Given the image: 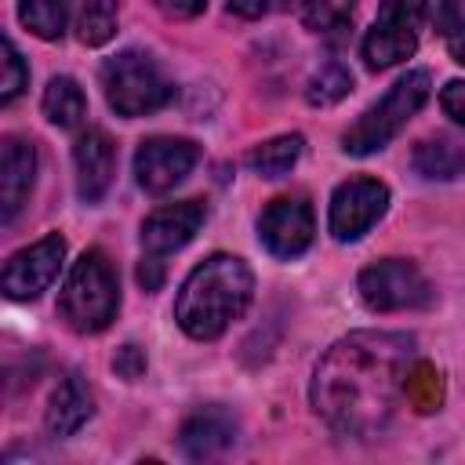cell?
Wrapping results in <instances>:
<instances>
[{"instance_id": "6da1fadb", "label": "cell", "mask_w": 465, "mask_h": 465, "mask_svg": "<svg viewBox=\"0 0 465 465\" xmlns=\"http://www.w3.org/2000/svg\"><path fill=\"white\" fill-rule=\"evenodd\" d=\"M414 338L400 331H356L334 341L312 371V411L341 436H378L403 396Z\"/></svg>"}, {"instance_id": "7a4b0ae2", "label": "cell", "mask_w": 465, "mask_h": 465, "mask_svg": "<svg viewBox=\"0 0 465 465\" xmlns=\"http://www.w3.org/2000/svg\"><path fill=\"white\" fill-rule=\"evenodd\" d=\"M251 294H254L251 269L232 254H211L182 283L174 302V320L189 338L211 341L232 320L243 316V309L251 305Z\"/></svg>"}, {"instance_id": "3957f363", "label": "cell", "mask_w": 465, "mask_h": 465, "mask_svg": "<svg viewBox=\"0 0 465 465\" xmlns=\"http://www.w3.org/2000/svg\"><path fill=\"white\" fill-rule=\"evenodd\" d=\"M120 309L116 269L102 251H84L58 294V312L76 334H98Z\"/></svg>"}, {"instance_id": "277c9868", "label": "cell", "mask_w": 465, "mask_h": 465, "mask_svg": "<svg viewBox=\"0 0 465 465\" xmlns=\"http://www.w3.org/2000/svg\"><path fill=\"white\" fill-rule=\"evenodd\" d=\"M429 91H432V76H429L425 69H414V73L400 76V80L385 91V98L374 102V105L341 134V149H345L349 156H371V153L385 149V145L400 134V127L425 105Z\"/></svg>"}, {"instance_id": "5b68a950", "label": "cell", "mask_w": 465, "mask_h": 465, "mask_svg": "<svg viewBox=\"0 0 465 465\" xmlns=\"http://www.w3.org/2000/svg\"><path fill=\"white\" fill-rule=\"evenodd\" d=\"M102 87H105V102L120 113V116H145L156 113L160 105L171 102L174 87L163 76V69L156 65L153 54L145 51H120L102 65Z\"/></svg>"}, {"instance_id": "8992f818", "label": "cell", "mask_w": 465, "mask_h": 465, "mask_svg": "<svg viewBox=\"0 0 465 465\" xmlns=\"http://www.w3.org/2000/svg\"><path fill=\"white\" fill-rule=\"evenodd\" d=\"M203 218H207V207L200 200L167 203V207H160L145 218V225H142V265H138V280L145 283V291H156L163 283V258L182 251L196 236Z\"/></svg>"}, {"instance_id": "52a82bcc", "label": "cell", "mask_w": 465, "mask_h": 465, "mask_svg": "<svg viewBox=\"0 0 465 465\" xmlns=\"http://www.w3.org/2000/svg\"><path fill=\"white\" fill-rule=\"evenodd\" d=\"M425 18H429V0H381L378 18L363 36V62L371 69H389L411 58L418 51Z\"/></svg>"}, {"instance_id": "ba28073f", "label": "cell", "mask_w": 465, "mask_h": 465, "mask_svg": "<svg viewBox=\"0 0 465 465\" xmlns=\"http://www.w3.org/2000/svg\"><path fill=\"white\" fill-rule=\"evenodd\" d=\"M360 298L374 312H400V309L429 305L432 287L418 272V265H411L403 258H385L360 272Z\"/></svg>"}, {"instance_id": "9c48e42d", "label": "cell", "mask_w": 465, "mask_h": 465, "mask_svg": "<svg viewBox=\"0 0 465 465\" xmlns=\"http://www.w3.org/2000/svg\"><path fill=\"white\" fill-rule=\"evenodd\" d=\"M389 207V189L378 178H349L331 196V232L341 243L360 240Z\"/></svg>"}, {"instance_id": "30bf717a", "label": "cell", "mask_w": 465, "mask_h": 465, "mask_svg": "<svg viewBox=\"0 0 465 465\" xmlns=\"http://www.w3.org/2000/svg\"><path fill=\"white\" fill-rule=\"evenodd\" d=\"M62 258H65V240L58 232H51V236L22 247L4 265V294L15 298V302L40 298L54 283V276L62 269Z\"/></svg>"}, {"instance_id": "8fae6325", "label": "cell", "mask_w": 465, "mask_h": 465, "mask_svg": "<svg viewBox=\"0 0 465 465\" xmlns=\"http://www.w3.org/2000/svg\"><path fill=\"white\" fill-rule=\"evenodd\" d=\"M200 160V145L189 138H145L134 153V174L145 193L174 189Z\"/></svg>"}, {"instance_id": "7c38bea8", "label": "cell", "mask_w": 465, "mask_h": 465, "mask_svg": "<svg viewBox=\"0 0 465 465\" xmlns=\"http://www.w3.org/2000/svg\"><path fill=\"white\" fill-rule=\"evenodd\" d=\"M312 232H316L312 207L302 196H280L258 218V236H262L265 251L276 254V258L305 254L309 243H312Z\"/></svg>"}, {"instance_id": "4fadbf2b", "label": "cell", "mask_w": 465, "mask_h": 465, "mask_svg": "<svg viewBox=\"0 0 465 465\" xmlns=\"http://www.w3.org/2000/svg\"><path fill=\"white\" fill-rule=\"evenodd\" d=\"M73 163H76V193L87 203H98L109 185H113V171H116V149L109 142L105 131H84L73 145Z\"/></svg>"}, {"instance_id": "5bb4252c", "label": "cell", "mask_w": 465, "mask_h": 465, "mask_svg": "<svg viewBox=\"0 0 465 465\" xmlns=\"http://www.w3.org/2000/svg\"><path fill=\"white\" fill-rule=\"evenodd\" d=\"M33 178H36V149L25 138L7 134L0 145V218L4 222H15V214L22 211L33 189Z\"/></svg>"}, {"instance_id": "9a60e30c", "label": "cell", "mask_w": 465, "mask_h": 465, "mask_svg": "<svg viewBox=\"0 0 465 465\" xmlns=\"http://www.w3.org/2000/svg\"><path fill=\"white\" fill-rule=\"evenodd\" d=\"M236 440V418L225 407H200L193 411L182 429H178V443L189 458L203 461V458H218L222 450H229Z\"/></svg>"}, {"instance_id": "2e32d148", "label": "cell", "mask_w": 465, "mask_h": 465, "mask_svg": "<svg viewBox=\"0 0 465 465\" xmlns=\"http://www.w3.org/2000/svg\"><path fill=\"white\" fill-rule=\"evenodd\" d=\"M91 389L76 378V374H65L58 381V389L51 392V403H47V414H44V425H47V436H73L87 418H91Z\"/></svg>"}, {"instance_id": "e0dca14e", "label": "cell", "mask_w": 465, "mask_h": 465, "mask_svg": "<svg viewBox=\"0 0 465 465\" xmlns=\"http://www.w3.org/2000/svg\"><path fill=\"white\" fill-rule=\"evenodd\" d=\"M411 163L429 182H450V178L465 174V149L454 138H425L414 149Z\"/></svg>"}, {"instance_id": "ac0fdd59", "label": "cell", "mask_w": 465, "mask_h": 465, "mask_svg": "<svg viewBox=\"0 0 465 465\" xmlns=\"http://www.w3.org/2000/svg\"><path fill=\"white\" fill-rule=\"evenodd\" d=\"M69 7L80 44L98 47L116 33V0H69Z\"/></svg>"}, {"instance_id": "d6986e66", "label": "cell", "mask_w": 465, "mask_h": 465, "mask_svg": "<svg viewBox=\"0 0 465 465\" xmlns=\"http://www.w3.org/2000/svg\"><path fill=\"white\" fill-rule=\"evenodd\" d=\"M87 113V98L73 76H54L44 91V116L58 127H76Z\"/></svg>"}, {"instance_id": "ffe728a7", "label": "cell", "mask_w": 465, "mask_h": 465, "mask_svg": "<svg viewBox=\"0 0 465 465\" xmlns=\"http://www.w3.org/2000/svg\"><path fill=\"white\" fill-rule=\"evenodd\" d=\"M298 156H302V134H280V138H269V142L254 145L247 163L262 178H283L298 163Z\"/></svg>"}, {"instance_id": "44dd1931", "label": "cell", "mask_w": 465, "mask_h": 465, "mask_svg": "<svg viewBox=\"0 0 465 465\" xmlns=\"http://www.w3.org/2000/svg\"><path fill=\"white\" fill-rule=\"evenodd\" d=\"M18 18L40 40H58L65 33V0H22Z\"/></svg>"}, {"instance_id": "7402d4cb", "label": "cell", "mask_w": 465, "mask_h": 465, "mask_svg": "<svg viewBox=\"0 0 465 465\" xmlns=\"http://www.w3.org/2000/svg\"><path fill=\"white\" fill-rule=\"evenodd\" d=\"M403 396L411 400L414 411L429 414L443 403V381H440V371L432 363H411L407 371V381H403Z\"/></svg>"}, {"instance_id": "603a6c76", "label": "cell", "mask_w": 465, "mask_h": 465, "mask_svg": "<svg viewBox=\"0 0 465 465\" xmlns=\"http://www.w3.org/2000/svg\"><path fill=\"white\" fill-rule=\"evenodd\" d=\"M349 87H352L349 69L338 65V62H323V65L309 76L305 98H309V105H334V102H341V98L349 94Z\"/></svg>"}, {"instance_id": "cb8c5ba5", "label": "cell", "mask_w": 465, "mask_h": 465, "mask_svg": "<svg viewBox=\"0 0 465 465\" xmlns=\"http://www.w3.org/2000/svg\"><path fill=\"white\" fill-rule=\"evenodd\" d=\"M356 0H302V22L312 33H338L349 25Z\"/></svg>"}, {"instance_id": "d4e9b609", "label": "cell", "mask_w": 465, "mask_h": 465, "mask_svg": "<svg viewBox=\"0 0 465 465\" xmlns=\"http://www.w3.org/2000/svg\"><path fill=\"white\" fill-rule=\"evenodd\" d=\"M25 80H29V69H25L22 54L15 51L11 40H4V44H0V102L11 105V102L22 94Z\"/></svg>"}, {"instance_id": "484cf974", "label": "cell", "mask_w": 465, "mask_h": 465, "mask_svg": "<svg viewBox=\"0 0 465 465\" xmlns=\"http://www.w3.org/2000/svg\"><path fill=\"white\" fill-rule=\"evenodd\" d=\"M113 371H116L120 378H127V381L142 378V374H145V352H142L138 345H124V349H116V356H113Z\"/></svg>"}, {"instance_id": "4316f807", "label": "cell", "mask_w": 465, "mask_h": 465, "mask_svg": "<svg viewBox=\"0 0 465 465\" xmlns=\"http://www.w3.org/2000/svg\"><path fill=\"white\" fill-rule=\"evenodd\" d=\"M440 105H443V113H447L454 124L465 127V80H450V84L443 87V94H440Z\"/></svg>"}, {"instance_id": "83f0119b", "label": "cell", "mask_w": 465, "mask_h": 465, "mask_svg": "<svg viewBox=\"0 0 465 465\" xmlns=\"http://www.w3.org/2000/svg\"><path fill=\"white\" fill-rule=\"evenodd\" d=\"M167 18H196L203 7H207V0H153Z\"/></svg>"}, {"instance_id": "f1b7e54d", "label": "cell", "mask_w": 465, "mask_h": 465, "mask_svg": "<svg viewBox=\"0 0 465 465\" xmlns=\"http://www.w3.org/2000/svg\"><path fill=\"white\" fill-rule=\"evenodd\" d=\"M461 18H465V0H440V22H443V33H450Z\"/></svg>"}, {"instance_id": "f546056e", "label": "cell", "mask_w": 465, "mask_h": 465, "mask_svg": "<svg viewBox=\"0 0 465 465\" xmlns=\"http://www.w3.org/2000/svg\"><path fill=\"white\" fill-rule=\"evenodd\" d=\"M272 7V0H229V11H236L240 18H258Z\"/></svg>"}, {"instance_id": "4dcf8cb0", "label": "cell", "mask_w": 465, "mask_h": 465, "mask_svg": "<svg viewBox=\"0 0 465 465\" xmlns=\"http://www.w3.org/2000/svg\"><path fill=\"white\" fill-rule=\"evenodd\" d=\"M447 47H450V58L465 65V18L447 33Z\"/></svg>"}]
</instances>
